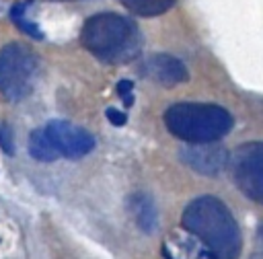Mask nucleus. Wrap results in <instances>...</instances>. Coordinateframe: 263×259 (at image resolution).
I'll return each mask as SVG.
<instances>
[{
	"label": "nucleus",
	"instance_id": "obj_8",
	"mask_svg": "<svg viewBox=\"0 0 263 259\" xmlns=\"http://www.w3.org/2000/svg\"><path fill=\"white\" fill-rule=\"evenodd\" d=\"M142 74H146L152 82L160 86H177L189 80V72L185 64L168 53H154L142 64Z\"/></svg>",
	"mask_w": 263,
	"mask_h": 259
},
{
	"label": "nucleus",
	"instance_id": "obj_12",
	"mask_svg": "<svg viewBox=\"0 0 263 259\" xmlns=\"http://www.w3.org/2000/svg\"><path fill=\"white\" fill-rule=\"evenodd\" d=\"M29 6H31V0L16 2V4L10 8V18H12V23H14L23 33H27L29 37H33V39H43V33H41L39 25L27 18V8H29Z\"/></svg>",
	"mask_w": 263,
	"mask_h": 259
},
{
	"label": "nucleus",
	"instance_id": "obj_3",
	"mask_svg": "<svg viewBox=\"0 0 263 259\" xmlns=\"http://www.w3.org/2000/svg\"><path fill=\"white\" fill-rule=\"evenodd\" d=\"M164 125L189 144L218 142L232 130V115L212 103H175L164 111Z\"/></svg>",
	"mask_w": 263,
	"mask_h": 259
},
{
	"label": "nucleus",
	"instance_id": "obj_13",
	"mask_svg": "<svg viewBox=\"0 0 263 259\" xmlns=\"http://www.w3.org/2000/svg\"><path fill=\"white\" fill-rule=\"evenodd\" d=\"M134 82L132 80H127V78H123V80H119L117 82V95L123 99V105L125 107H132L134 105Z\"/></svg>",
	"mask_w": 263,
	"mask_h": 259
},
{
	"label": "nucleus",
	"instance_id": "obj_15",
	"mask_svg": "<svg viewBox=\"0 0 263 259\" xmlns=\"http://www.w3.org/2000/svg\"><path fill=\"white\" fill-rule=\"evenodd\" d=\"M105 115H107V119H109V123H113V125H125V121H127V115L123 113V111H119V109H115V107H109L107 111H105Z\"/></svg>",
	"mask_w": 263,
	"mask_h": 259
},
{
	"label": "nucleus",
	"instance_id": "obj_4",
	"mask_svg": "<svg viewBox=\"0 0 263 259\" xmlns=\"http://www.w3.org/2000/svg\"><path fill=\"white\" fill-rule=\"evenodd\" d=\"M39 70L37 53L25 43H8L0 49V90L16 103L23 101L35 86Z\"/></svg>",
	"mask_w": 263,
	"mask_h": 259
},
{
	"label": "nucleus",
	"instance_id": "obj_9",
	"mask_svg": "<svg viewBox=\"0 0 263 259\" xmlns=\"http://www.w3.org/2000/svg\"><path fill=\"white\" fill-rule=\"evenodd\" d=\"M129 214L134 218V222L138 224L140 230L152 234L158 226V214L154 208V201L150 199V195L146 193H134L129 197Z\"/></svg>",
	"mask_w": 263,
	"mask_h": 259
},
{
	"label": "nucleus",
	"instance_id": "obj_1",
	"mask_svg": "<svg viewBox=\"0 0 263 259\" xmlns=\"http://www.w3.org/2000/svg\"><path fill=\"white\" fill-rule=\"evenodd\" d=\"M181 224L210 249L214 259H238L242 249L240 228L222 199L214 195L195 197L183 210Z\"/></svg>",
	"mask_w": 263,
	"mask_h": 259
},
{
	"label": "nucleus",
	"instance_id": "obj_6",
	"mask_svg": "<svg viewBox=\"0 0 263 259\" xmlns=\"http://www.w3.org/2000/svg\"><path fill=\"white\" fill-rule=\"evenodd\" d=\"M47 140L51 142L58 156L66 158H82L95 148V138L80 125H74L64 119H53L43 127Z\"/></svg>",
	"mask_w": 263,
	"mask_h": 259
},
{
	"label": "nucleus",
	"instance_id": "obj_14",
	"mask_svg": "<svg viewBox=\"0 0 263 259\" xmlns=\"http://www.w3.org/2000/svg\"><path fill=\"white\" fill-rule=\"evenodd\" d=\"M0 148L6 154H14V140H12V130L8 123H0Z\"/></svg>",
	"mask_w": 263,
	"mask_h": 259
},
{
	"label": "nucleus",
	"instance_id": "obj_2",
	"mask_svg": "<svg viewBox=\"0 0 263 259\" xmlns=\"http://www.w3.org/2000/svg\"><path fill=\"white\" fill-rule=\"evenodd\" d=\"M80 43L95 58L109 64H121L138 55L142 35L132 18L115 12H99L82 25Z\"/></svg>",
	"mask_w": 263,
	"mask_h": 259
},
{
	"label": "nucleus",
	"instance_id": "obj_7",
	"mask_svg": "<svg viewBox=\"0 0 263 259\" xmlns=\"http://www.w3.org/2000/svg\"><path fill=\"white\" fill-rule=\"evenodd\" d=\"M179 158L193 171L201 175H218L228 162V150L216 142L185 144L179 150Z\"/></svg>",
	"mask_w": 263,
	"mask_h": 259
},
{
	"label": "nucleus",
	"instance_id": "obj_10",
	"mask_svg": "<svg viewBox=\"0 0 263 259\" xmlns=\"http://www.w3.org/2000/svg\"><path fill=\"white\" fill-rule=\"evenodd\" d=\"M29 154H31L35 160H41V162H53V160L60 158L58 152L53 150L51 142L47 140L43 127L33 130V132L29 134Z\"/></svg>",
	"mask_w": 263,
	"mask_h": 259
},
{
	"label": "nucleus",
	"instance_id": "obj_5",
	"mask_svg": "<svg viewBox=\"0 0 263 259\" xmlns=\"http://www.w3.org/2000/svg\"><path fill=\"white\" fill-rule=\"evenodd\" d=\"M226 166L236 183V187L253 201L263 199V146L261 142L240 144L232 154H228Z\"/></svg>",
	"mask_w": 263,
	"mask_h": 259
},
{
	"label": "nucleus",
	"instance_id": "obj_16",
	"mask_svg": "<svg viewBox=\"0 0 263 259\" xmlns=\"http://www.w3.org/2000/svg\"><path fill=\"white\" fill-rule=\"evenodd\" d=\"M60 2H64V0H60Z\"/></svg>",
	"mask_w": 263,
	"mask_h": 259
},
{
	"label": "nucleus",
	"instance_id": "obj_11",
	"mask_svg": "<svg viewBox=\"0 0 263 259\" xmlns=\"http://www.w3.org/2000/svg\"><path fill=\"white\" fill-rule=\"evenodd\" d=\"M177 0H121V4L138 16H158L175 6Z\"/></svg>",
	"mask_w": 263,
	"mask_h": 259
}]
</instances>
